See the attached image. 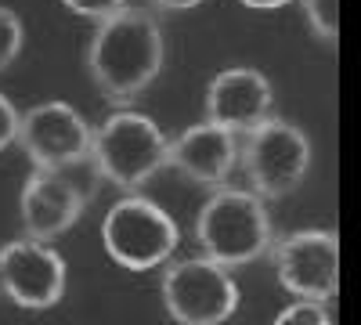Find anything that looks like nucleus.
<instances>
[{
  "label": "nucleus",
  "mask_w": 361,
  "mask_h": 325,
  "mask_svg": "<svg viewBox=\"0 0 361 325\" xmlns=\"http://www.w3.org/2000/svg\"><path fill=\"white\" fill-rule=\"evenodd\" d=\"M238 4H246L253 11H279V8H289L293 0H238Z\"/></svg>",
  "instance_id": "obj_19"
},
{
  "label": "nucleus",
  "mask_w": 361,
  "mask_h": 325,
  "mask_svg": "<svg viewBox=\"0 0 361 325\" xmlns=\"http://www.w3.org/2000/svg\"><path fill=\"white\" fill-rule=\"evenodd\" d=\"M90 127L69 102H40L18 112L15 141L37 170H73L90 156Z\"/></svg>",
  "instance_id": "obj_7"
},
{
  "label": "nucleus",
  "mask_w": 361,
  "mask_h": 325,
  "mask_svg": "<svg viewBox=\"0 0 361 325\" xmlns=\"http://www.w3.org/2000/svg\"><path fill=\"white\" fill-rule=\"evenodd\" d=\"M62 4H66L73 15H80V18H94V22H102V18L116 15L119 8H127V0H62Z\"/></svg>",
  "instance_id": "obj_16"
},
{
  "label": "nucleus",
  "mask_w": 361,
  "mask_h": 325,
  "mask_svg": "<svg viewBox=\"0 0 361 325\" xmlns=\"http://www.w3.org/2000/svg\"><path fill=\"white\" fill-rule=\"evenodd\" d=\"M105 253L127 271H152L170 264L180 246V231L159 202L127 192L102 221Z\"/></svg>",
  "instance_id": "obj_5"
},
{
  "label": "nucleus",
  "mask_w": 361,
  "mask_h": 325,
  "mask_svg": "<svg viewBox=\"0 0 361 325\" xmlns=\"http://www.w3.org/2000/svg\"><path fill=\"white\" fill-rule=\"evenodd\" d=\"M271 325H333V318L318 300H293L289 307L279 311V318Z\"/></svg>",
  "instance_id": "obj_15"
},
{
  "label": "nucleus",
  "mask_w": 361,
  "mask_h": 325,
  "mask_svg": "<svg viewBox=\"0 0 361 325\" xmlns=\"http://www.w3.org/2000/svg\"><path fill=\"white\" fill-rule=\"evenodd\" d=\"M238 166H243L253 195L282 199L296 192L311 170V137L296 123L267 116L238 141Z\"/></svg>",
  "instance_id": "obj_4"
},
{
  "label": "nucleus",
  "mask_w": 361,
  "mask_h": 325,
  "mask_svg": "<svg viewBox=\"0 0 361 325\" xmlns=\"http://www.w3.org/2000/svg\"><path fill=\"white\" fill-rule=\"evenodd\" d=\"M166 166H173L180 177H188L195 185L221 188L238 166V134L202 120L188 130H180L166 145Z\"/></svg>",
  "instance_id": "obj_12"
},
{
  "label": "nucleus",
  "mask_w": 361,
  "mask_h": 325,
  "mask_svg": "<svg viewBox=\"0 0 361 325\" xmlns=\"http://www.w3.org/2000/svg\"><path fill=\"white\" fill-rule=\"evenodd\" d=\"M271 80L260 69L231 66L221 69L206 87V120L231 134H246L271 116Z\"/></svg>",
  "instance_id": "obj_11"
},
{
  "label": "nucleus",
  "mask_w": 361,
  "mask_h": 325,
  "mask_svg": "<svg viewBox=\"0 0 361 325\" xmlns=\"http://www.w3.org/2000/svg\"><path fill=\"white\" fill-rule=\"evenodd\" d=\"M15 134H18V109L11 105L8 94H0V152L15 145Z\"/></svg>",
  "instance_id": "obj_17"
},
{
  "label": "nucleus",
  "mask_w": 361,
  "mask_h": 325,
  "mask_svg": "<svg viewBox=\"0 0 361 325\" xmlns=\"http://www.w3.org/2000/svg\"><path fill=\"white\" fill-rule=\"evenodd\" d=\"M66 260L44 239H15L0 250V293L25 311H47L66 297Z\"/></svg>",
  "instance_id": "obj_9"
},
{
  "label": "nucleus",
  "mask_w": 361,
  "mask_h": 325,
  "mask_svg": "<svg viewBox=\"0 0 361 325\" xmlns=\"http://www.w3.org/2000/svg\"><path fill=\"white\" fill-rule=\"evenodd\" d=\"M307 18V29L314 33V40L322 44H336L340 37V0H300Z\"/></svg>",
  "instance_id": "obj_13"
},
{
  "label": "nucleus",
  "mask_w": 361,
  "mask_h": 325,
  "mask_svg": "<svg viewBox=\"0 0 361 325\" xmlns=\"http://www.w3.org/2000/svg\"><path fill=\"white\" fill-rule=\"evenodd\" d=\"M159 297L177 325H224L238 311V282L224 264L188 257L163 271Z\"/></svg>",
  "instance_id": "obj_6"
},
{
  "label": "nucleus",
  "mask_w": 361,
  "mask_h": 325,
  "mask_svg": "<svg viewBox=\"0 0 361 325\" xmlns=\"http://www.w3.org/2000/svg\"><path fill=\"white\" fill-rule=\"evenodd\" d=\"M279 286L296 300L329 304L340 289V239L329 228L293 231L275 246Z\"/></svg>",
  "instance_id": "obj_8"
},
{
  "label": "nucleus",
  "mask_w": 361,
  "mask_h": 325,
  "mask_svg": "<svg viewBox=\"0 0 361 325\" xmlns=\"http://www.w3.org/2000/svg\"><path fill=\"white\" fill-rule=\"evenodd\" d=\"M195 239L202 257L243 268L271 253V217L260 195L250 188H217L195 214Z\"/></svg>",
  "instance_id": "obj_3"
},
{
  "label": "nucleus",
  "mask_w": 361,
  "mask_h": 325,
  "mask_svg": "<svg viewBox=\"0 0 361 325\" xmlns=\"http://www.w3.org/2000/svg\"><path fill=\"white\" fill-rule=\"evenodd\" d=\"M83 188H76L73 181H66L62 170H37L25 177L22 195H18V214H22V228L29 239H58L66 235L80 214H83Z\"/></svg>",
  "instance_id": "obj_10"
},
{
  "label": "nucleus",
  "mask_w": 361,
  "mask_h": 325,
  "mask_svg": "<svg viewBox=\"0 0 361 325\" xmlns=\"http://www.w3.org/2000/svg\"><path fill=\"white\" fill-rule=\"evenodd\" d=\"M166 44L145 8H119L102 18L87 44V73L109 102H130L163 69Z\"/></svg>",
  "instance_id": "obj_1"
},
{
  "label": "nucleus",
  "mask_w": 361,
  "mask_h": 325,
  "mask_svg": "<svg viewBox=\"0 0 361 325\" xmlns=\"http://www.w3.org/2000/svg\"><path fill=\"white\" fill-rule=\"evenodd\" d=\"M199 4L202 0H152V8H159V11H192Z\"/></svg>",
  "instance_id": "obj_18"
},
{
  "label": "nucleus",
  "mask_w": 361,
  "mask_h": 325,
  "mask_svg": "<svg viewBox=\"0 0 361 325\" xmlns=\"http://www.w3.org/2000/svg\"><path fill=\"white\" fill-rule=\"evenodd\" d=\"M166 145L170 137L159 123L145 112L119 109L90 130V163L98 177L112 181L123 192H137L159 170H166Z\"/></svg>",
  "instance_id": "obj_2"
},
{
  "label": "nucleus",
  "mask_w": 361,
  "mask_h": 325,
  "mask_svg": "<svg viewBox=\"0 0 361 325\" xmlns=\"http://www.w3.org/2000/svg\"><path fill=\"white\" fill-rule=\"evenodd\" d=\"M22 44H25V25L22 18L0 4V73L11 69L18 62V54H22Z\"/></svg>",
  "instance_id": "obj_14"
}]
</instances>
